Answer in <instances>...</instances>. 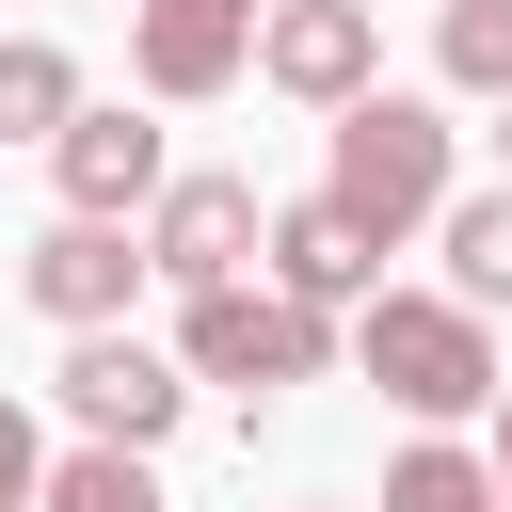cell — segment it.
<instances>
[{
	"label": "cell",
	"mask_w": 512,
	"mask_h": 512,
	"mask_svg": "<svg viewBox=\"0 0 512 512\" xmlns=\"http://www.w3.org/2000/svg\"><path fill=\"white\" fill-rule=\"evenodd\" d=\"M352 368L416 416V432H448V416H480L512 368H496V320H464L448 288H368L352 304Z\"/></svg>",
	"instance_id": "6da1fadb"
},
{
	"label": "cell",
	"mask_w": 512,
	"mask_h": 512,
	"mask_svg": "<svg viewBox=\"0 0 512 512\" xmlns=\"http://www.w3.org/2000/svg\"><path fill=\"white\" fill-rule=\"evenodd\" d=\"M320 208H336L368 256H400V240L448 208V112H432V96H352V112H336V176H320Z\"/></svg>",
	"instance_id": "7a4b0ae2"
},
{
	"label": "cell",
	"mask_w": 512,
	"mask_h": 512,
	"mask_svg": "<svg viewBox=\"0 0 512 512\" xmlns=\"http://www.w3.org/2000/svg\"><path fill=\"white\" fill-rule=\"evenodd\" d=\"M320 352H336V320H304V304L256 288V272L176 304V384H256V400H272V384H320Z\"/></svg>",
	"instance_id": "3957f363"
},
{
	"label": "cell",
	"mask_w": 512,
	"mask_h": 512,
	"mask_svg": "<svg viewBox=\"0 0 512 512\" xmlns=\"http://www.w3.org/2000/svg\"><path fill=\"white\" fill-rule=\"evenodd\" d=\"M256 80L304 112H352V96H384V16L368 0H256Z\"/></svg>",
	"instance_id": "277c9868"
},
{
	"label": "cell",
	"mask_w": 512,
	"mask_h": 512,
	"mask_svg": "<svg viewBox=\"0 0 512 512\" xmlns=\"http://www.w3.org/2000/svg\"><path fill=\"white\" fill-rule=\"evenodd\" d=\"M256 224H272L256 176H160V208H144L128 240H144V272L192 304V288H240V272H256Z\"/></svg>",
	"instance_id": "5b68a950"
},
{
	"label": "cell",
	"mask_w": 512,
	"mask_h": 512,
	"mask_svg": "<svg viewBox=\"0 0 512 512\" xmlns=\"http://www.w3.org/2000/svg\"><path fill=\"white\" fill-rule=\"evenodd\" d=\"M64 416H80V448H128V464H144V448L192 416V384H176V352H144V336L112 320V336L64 352Z\"/></svg>",
	"instance_id": "8992f818"
},
{
	"label": "cell",
	"mask_w": 512,
	"mask_h": 512,
	"mask_svg": "<svg viewBox=\"0 0 512 512\" xmlns=\"http://www.w3.org/2000/svg\"><path fill=\"white\" fill-rule=\"evenodd\" d=\"M240 64H256V0H128V80H144L160 112L224 96Z\"/></svg>",
	"instance_id": "52a82bcc"
},
{
	"label": "cell",
	"mask_w": 512,
	"mask_h": 512,
	"mask_svg": "<svg viewBox=\"0 0 512 512\" xmlns=\"http://www.w3.org/2000/svg\"><path fill=\"white\" fill-rule=\"evenodd\" d=\"M48 176H64V224H144L176 160H160V128H144V112H96V96H80V112L48 128Z\"/></svg>",
	"instance_id": "ba28073f"
},
{
	"label": "cell",
	"mask_w": 512,
	"mask_h": 512,
	"mask_svg": "<svg viewBox=\"0 0 512 512\" xmlns=\"http://www.w3.org/2000/svg\"><path fill=\"white\" fill-rule=\"evenodd\" d=\"M16 304L64 320V336H112V320L144 304V240H128V224H48V240L16 256Z\"/></svg>",
	"instance_id": "9c48e42d"
},
{
	"label": "cell",
	"mask_w": 512,
	"mask_h": 512,
	"mask_svg": "<svg viewBox=\"0 0 512 512\" xmlns=\"http://www.w3.org/2000/svg\"><path fill=\"white\" fill-rule=\"evenodd\" d=\"M256 288H288L304 320H336V304H368V288H384V256H368V240H352L320 192H288V208L256 224Z\"/></svg>",
	"instance_id": "30bf717a"
},
{
	"label": "cell",
	"mask_w": 512,
	"mask_h": 512,
	"mask_svg": "<svg viewBox=\"0 0 512 512\" xmlns=\"http://www.w3.org/2000/svg\"><path fill=\"white\" fill-rule=\"evenodd\" d=\"M432 240H448V304H464V320H496V304H512V192H448V208H432Z\"/></svg>",
	"instance_id": "8fae6325"
},
{
	"label": "cell",
	"mask_w": 512,
	"mask_h": 512,
	"mask_svg": "<svg viewBox=\"0 0 512 512\" xmlns=\"http://www.w3.org/2000/svg\"><path fill=\"white\" fill-rule=\"evenodd\" d=\"M64 112H80V64L48 32H0V144H48Z\"/></svg>",
	"instance_id": "7c38bea8"
},
{
	"label": "cell",
	"mask_w": 512,
	"mask_h": 512,
	"mask_svg": "<svg viewBox=\"0 0 512 512\" xmlns=\"http://www.w3.org/2000/svg\"><path fill=\"white\" fill-rule=\"evenodd\" d=\"M432 64H448V96H512V0H448Z\"/></svg>",
	"instance_id": "4fadbf2b"
},
{
	"label": "cell",
	"mask_w": 512,
	"mask_h": 512,
	"mask_svg": "<svg viewBox=\"0 0 512 512\" xmlns=\"http://www.w3.org/2000/svg\"><path fill=\"white\" fill-rule=\"evenodd\" d=\"M384 512H496V480H480V448H448V432H416V448L384 464Z\"/></svg>",
	"instance_id": "5bb4252c"
},
{
	"label": "cell",
	"mask_w": 512,
	"mask_h": 512,
	"mask_svg": "<svg viewBox=\"0 0 512 512\" xmlns=\"http://www.w3.org/2000/svg\"><path fill=\"white\" fill-rule=\"evenodd\" d=\"M32 512H160V480H144L128 448H64V464L32 480Z\"/></svg>",
	"instance_id": "9a60e30c"
},
{
	"label": "cell",
	"mask_w": 512,
	"mask_h": 512,
	"mask_svg": "<svg viewBox=\"0 0 512 512\" xmlns=\"http://www.w3.org/2000/svg\"><path fill=\"white\" fill-rule=\"evenodd\" d=\"M32 480H48V432H32L16 400H0V512H32Z\"/></svg>",
	"instance_id": "2e32d148"
},
{
	"label": "cell",
	"mask_w": 512,
	"mask_h": 512,
	"mask_svg": "<svg viewBox=\"0 0 512 512\" xmlns=\"http://www.w3.org/2000/svg\"><path fill=\"white\" fill-rule=\"evenodd\" d=\"M480 416H496V448H480V480H496V512H512V384H496Z\"/></svg>",
	"instance_id": "e0dca14e"
},
{
	"label": "cell",
	"mask_w": 512,
	"mask_h": 512,
	"mask_svg": "<svg viewBox=\"0 0 512 512\" xmlns=\"http://www.w3.org/2000/svg\"><path fill=\"white\" fill-rule=\"evenodd\" d=\"M496 112H512V96H496ZM496 144H512V128H496ZM496 192H512V176H496Z\"/></svg>",
	"instance_id": "ac0fdd59"
}]
</instances>
